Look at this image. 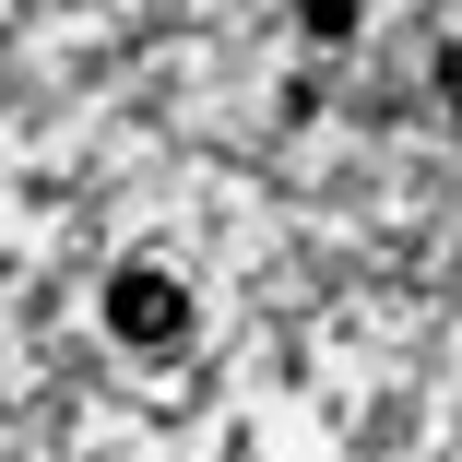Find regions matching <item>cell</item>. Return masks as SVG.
<instances>
[{
	"label": "cell",
	"instance_id": "cell-1",
	"mask_svg": "<svg viewBox=\"0 0 462 462\" xmlns=\"http://www.w3.org/2000/svg\"><path fill=\"white\" fill-rule=\"evenodd\" d=\"M107 332H119V344H178V332H190V297H178V273L131 261L119 285H107Z\"/></svg>",
	"mask_w": 462,
	"mask_h": 462
},
{
	"label": "cell",
	"instance_id": "cell-2",
	"mask_svg": "<svg viewBox=\"0 0 462 462\" xmlns=\"http://www.w3.org/2000/svg\"><path fill=\"white\" fill-rule=\"evenodd\" d=\"M309 36L332 48V36H356V0H309Z\"/></svg>",
	"mask_w": 462,
	"mask_h": 462
},
{
	"label": "cell",
	"instance_id": "cell-3",
	"mask_svg": "<svg viewBox=\"0 0 462 462\" xmlns=\"http://www.w3.org/2000/svg\"><path fill=\"white\" fill-rule=\"evenodd\" d=\"M439 96H450V119H462V48H439Z\"/></svg>",
	"mask_w": 462,
	"mask_h": 462
}]
</instances>
